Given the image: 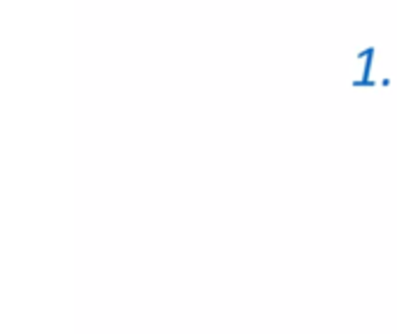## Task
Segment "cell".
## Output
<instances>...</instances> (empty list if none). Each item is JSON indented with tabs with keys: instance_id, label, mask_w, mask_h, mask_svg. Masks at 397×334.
I'll list each match as a JSON object with an SVG mask.
<instances>
[]
</instances>
